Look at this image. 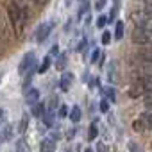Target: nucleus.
Returning a JSON list of instances; mask_svg holds the SVG:
<instances>
[{"label": "nucleus", "mask_w": 152, "mask_h": 152, "mask_svg": "<svg viewBox=\"0 0 152 152\" xmlns=\"http://www.w3.org/2000/svg\"><path fill=\"white\" fill-rule=\"evenodd\" d=\"M7 16H9V22L15 29V34L20 36L25 23H27V9L18 6L16 2H9L7 4Z\"/></svg>", "instance_id": "obj_1"}, {"label": "nucleus", "mask_w": 152, "mask_h": 152, "mask_svg": "<svg viewBox=\"0 0 152 152\" xmlns=\"http://www.w3.org/2000/svg\"><path fill=\"white\" fill-rule=\"evenodd\" d=\"M84 152H93V148H86V150H84Z\"/></svg>", "instance_id": "obj_38"}, {"label": "nucleus", "mask_w": 152, "mask_h": 152, "mask_svg": "<svg viewBox=\"0 0 152 152\" xmlns=\"http://www.w3.org/2000/svg\"><path fill=\"white\" fill-rule=\"evenodd\" d=\"M107 109H109V104H107V100H102V102H100V111H102V113H106Z\"/></svg>", "instance_id": "obj_30"}, {"label": "nucleus", "mask_w": 152, "mask_h": 152, "mask_svg": "<svg viewBox=\"0 0 152 152\" xmlns=\"http://www.w3.org/2000/svg\"><path fill=\"white\" fill-rule=\"evenodd\" d=\"M66 115H68V107H66V106H61V107H59V116L64 118Z\"/></svg>", "instance_id": "obj_31"}, {"label": "nucleus", "mask_w": 152, "mask_h": 152, "mask_svg": "<svg viewBox=\"0 0 152 152\" xmlns=\"http://www.w3.org/2000/svg\"><path fill=\"white\" fill-rule=\"evenodd\" d=\"M36 68V56L34 52H27L23 56V59L20 61V66H18V72L22 77H27V75H31Z\"/></svg>", "instance_id": "obj_3"}, {"label": "nucleus", "mask_w": 152, "mask_h": 152, "mask_svg": "<svg viewBox=\"0 0 152 152\" xmlns=\"http://www.w3.org/2000/svg\"><path fill=\"white\" fill-rule=\"evenodd\" d=\"M97 148H99V152H109V150H107V147H106V143H102V141H100V143H97Z\"/></svg>", "instance_id": "obj_32"}, {"label": "nucleus", "mask_w": 152, "mask_h": 152, "mask_svg": "<svg viewBox=\"0 0 152 152\" xmlns=\"http://www.w3.org/2000/svg\"><path fill=\"white\" fill-rule=\"evenodd\" d=\"M43 113H45V107H43L41 102H38V104L32 106V115L34 116H43Z\"/></svg>", "instance_id": "obj_17"}, {"label": "nucleus", "mask_w": 152, "mask_h": 152, "mask_svg": "<svg viewBox=\"0 0 152 152\" xmlns=\"http://www.w3.org/2000/svg\"><path fill=\"white\" fill-rule=\"evenodd\" d=\"M57 56H59V48H57V45H54V47L50 48V52H48V57L54 59V57H57Z\"/></svg>", "instance_id": "obj_26"}, {"label": "nucleus", "mask_w": 152, "mask_h": 152, "mask_svg": "<svg viewBox=\"0 0 152 152\" xmlns=\"http://www.w3.org/2000/svg\"><path fill=\"white\" fill-rule=\"evenodd\" d=\"M100 39H102V45H109V43H111V32L104 31V32H102V38H100Z\"/></svg>", "instance_id": "obj_24"}, {"label": "nucleus", "mask_w": 152, "mask_h": 152, "mask_svg": "<svg viewBox=\"0 0 152 152\" xmlns=\"http://www.w3.org/2000/svg\"><path fill=\"white\" fill-rule=\"evenodd\" d=\"M16 152H25V141L23 140L16 141Z\"/></svg>", "instance_id": "obj_27"}, {"label": "nucleus", "mask_w": 152, "mask_h": 152, "mask_svg": "<svg viewBox=\"0 0 152 152\" xmlns=\"http://www.w3.org/2000/svg\"><path fill=\"white\" fill-rule=\"evenodd\" d=\"M86 11H88V4L84 2V4H83V7L79 9V16H84V15H86Z\"/></svg>", "instance_id": "obj_33"}, {"label": "nucleus", "mask_w": 152, "mask_h": 152, "mask_svg": "<svg viewBox=\"0 0 152 152\" xmlns=\"http://www.w3.org/2000/svg\"><path fill=\"white\" fill-rule=\"evenodd\" d=\"M4 120H6V111H4V109H0V125L4 124Z\"/></svg>", "instance_id": "obj_36"}, {"label": "nucleus", "mask_w": 152, "mask_h": 152, "mask_svg": "<svg viewBox=\"0 0 152 152\" xmlns=\"http://www.w3.org/2000/svg\"><path fill=\"white\" fill-rule=\"evenodd\" d=\"M64 66H66V52L59 54L57 56V61H56V68L57 70H64Z\"/></svg>", "instance_id": "obj_15"}, {"label": "nucleus", "mask_w": 152, "mask_h": 152, "mask_svg": "<svg viewBox=\"0 0 152 152\" xmlns=\"http://www.w3.org/2000/svg\"><path fill=\"white\" fill-rule=\"evenodd\" d=\"M36 2H39V0H36Z\"/></svg>", "instance_id": "obj_39"}, {"label": "nucleus", "mask_w": 152, "mask_h": 152, "mask_svg": "<svg viewBox=\"0 0 152 152\" xmlns=\"http://www.w3.org/2000/svg\"><path fill=\"white\" fill-rule=\"evenodd\" d=\"M107 79H109V83H116V79H118V75H116V63L115 61H111L109 66H107Z\"/></svg>", "instance_id": "obj_11"}, {"label": "nucleus", "mask_w": 152, "mask_h": 152, "mask_svg": "<svg viewBox=\"0 0 152 152\" xmlns=\"http://www.w3.org/2000/svg\"><path fill=\"white\" fill-rule=\"evenodd\" d=\"M50 63H52V59L47 56V57L43 59V63H41V66H39V70H38V72H39V73H45V72L50 68Z\"/></svg>", "instance_id": "obj_21"}, {"label": "nucleus", "mask_w": 152, "mask_h": 152, "mask_svg": "<svg viewBox=\"0 0 152 152\" xmlns=\"http://www.w3.org/2000/svg\"><path fill=\"white\" fill-rule=\"evenodd\" d=\"M132 129L138 132H147L152 129V111H145L141 113L134 122H132Z\"/></svg>", "instance_id": "obj_4"}, {"label": "nucleus", "mask_w": 152, "mask_h": 152, "mask_svg": "<svg viewBox=\"0 0 152 152\" xmlns=\"http://www.w3.org/2000/svg\"><path fill=\"white\" fill-rule=\"evenodd\" d=\"M145 102H147V104H148V106H150V104H152V91H150V93H147V95H145Z\"/></svg>", "instance_id": "obj_35"}, {"label": "nucleus", "mask_w": 152, "mask_h": 152, "mask_svg": "<svg viewBox=\"0 0 152 152\" xmlns=\"http://www.w3.org/2000/svg\"><path fill=\"white\" fill-rule=\"evenodd\" d=\"M59 84H61V90H63V91H68V90L72 88V84H73V73H72V72H64V73L61 75Z\"/></svg>", "instance_id": "obj_8"}, {"label": "nucleus", "mask_w": 152, "mask_h": 152, "mask_svg": "<svg viewBox=\"0 0 152 152\" xmlns=\"http://www.w3.org/2000/svg\"><path fill=\"white\" fill-rule=\"evenodd\" d=\"M41 118H43V122H45L47 127H52V124H54V109H47Z\"/></svg>", "instance_id": "obj_14"}, {"label": "nucleus", "mask_w": 152, "mask_h": 152, "mask_svg": "<svg viewBox=\"0 0 152 152\" xmlns=\"http://www.w3.org/2000/svg\"><path fill=\"white\" fill-rule=\"evenodd\" d=\"M131 39L134 45H152V27H134Z\"/></svg>", "instance_id": "obj_2"}, {"label": "nucleus", "mask_w": 152, "mask_h": 152, "mask_svg": "<svg viewBox=\"0 0 152 152\" xmlns=\"http://www.w3.org/2000/svg\"><path fill=\"white\" fill-rule=\"evenodd\" d=\"M127 147H129V150H131V152H145V148H143L141 145H138L136 141H129V143H127Z\"/></svg>", "instance_id": "obj_22"}, {"label": "nucleus", "mask_w": 152, "mask_h": 152, "mask_svg": "<svg viewBox=\"0 0 152 152\" xmlns=\"http://www.w3.org/2000/svg\"><path fill=\"white\" fill-rule=\"evenodd\" d=\"M39 147H41V152H54L56 150V140L54 138H45Z\"/></svg>", "instance_id": "obj_10"}, {"label": "nucleus", "mask_w": 152, "mask_h": 152, "mask_svg": "<svg viewBox=\"0 0 152 152\" xmlns=\"http://www.w3.org/2000/svg\"><path fill=\"white\" fill-rule=\"evenodd\" d=\"M50 31H52V23H50V22H45V23H41V25L38 27L36 34H34L36 41H38V43H43V41H45V39L48 38Z\"/></svg>", "instance_id": "obj_7"}, {"label": "nucleus", "mask_w": 152, "mask_h": 152, "mask_svg": "<svg viewBox=\"0 0 152 152\" xmlns=\"http://www.w3.org/2000/svg\"><path fill=\"white\" fill-rule=\"evenodd\" d=\"M86 45H88V41H86V38H83V39H81V43H79V47H77V50H79V52H83V50L86 48Z\"/></svg>", "instance_id": "obj_29"}, {"label": "nucleus", "mask_w": 152, "mask_h": 152, "mask_svg": "<svg viewBox=\"0 0 152 152\" xmlns=\"http://www.w3.org/2000/svg\"><path fill=\"white\" fill-rule=\"evenodd\" d=\"M104 6H106V0H97V4H95V7H97L99 11H100V9H102Z\"/></svg>", "instance_id": "obj_34"}, {"label": "nucleus", "mask_w": 152, "mask_h": 152, "mask_svg": "<svg viewBox=\"0 0 152 152\" xmlns=\"http://www.w3.org/2000/svg\"><path fill=\"white\" fill-rule=\"evenodd\" d=\"M134 59L141 61V63H148L152 64V45H141L134 56Z\"/></svg>", "instance_id": "obj_6"}, {"label": "nucleus", "mask_w": 152, "mask_h": 152, "mask_svg": "<svg viewBox=\"0 0 152 152\" xmlns=\"http://www.w3.org/2000/svg\"><path fill=\"white\" fill-rule=\"evenodd\" d=\"M115 38L122 39L124 38V22H116V31H115Z\"/></svg>", "instance_id": "obj_20"}, {"label": "nucleus", "mask_w": 152, "mask_h": 152, "mask_svg": "<svg viewBox=\"0 0 152 152\" xmlns=\"http://www.w3.org/2000/svg\"><path fill=\"white\" fill-rule=\"evenodd\" d=\"M116 11H118L116 7H113V9H111V13H109V16H107V22H109V23H111V22H115V18H116Z\"/></svg>", "instance_id": "obj_28"}, {"label": "nucleus", "mask_w": 152, "mask_h": 152, "mask_svg": "<svg viewBox=\"0 0 152 152\" xmlns=\"http://www.w3.org/2000/svg\"><path fill=\"white\" fill-rule=\"evenodd\" d=\"M97 134H99V127H97V124L93 122V124L90 125V132H88V140H90V141H93V140L97 138Z\"/></svg>", "instance_id": "obj_18"}, {"label": "nucleus", "mask_w": 152, "mask_h": 152, "mask_svg": "<svg viewBox=\"0 0 152 152\" xmlns=\"http://www.w3.org/2000/svg\"><path fill=\"white\" fill-rule=\"evenodd\" d=\"M145 93H147V75H145V77H138L129 86V97L131 99H138V97H141Z\"/></svg>", "instance_id": "obj_5"}, {"label": "nucleus", "mask_w": 152, "mask_h": 152, "mask_svg": "<svg viewBox=\"0 0 152 152\" xmlns=\"http://www.w3.org/2000/svg\"><path fill=\"white\" fill-rule=\"evenodd\" d=\"M104 97H106V100H109V102H116V93H115L113 88H106V90H104Z\"/></svg>", "instance_id": "obj_16"}, {"label": "nucleus", "mask_w": 152, "mask_h": 152, "mask_svg": "<svg viewBox=\"0 0 152 152\" xmlns=\"http://www.w3.org/2000/svg\"><path fill=\"white\" fill-rule=\"evenodd\" d=\"M13 136V127L11 125H6L2 131H0V143H4V141H7L9 138Z\"/></svg>", "instance_id": "obj_13"}, {"label": "nucleus", "mask_w": 152, "mask_h": 152, "mask_svg": "<svg viewBox=\"0 0 152 152\" xmlns=\"http://www.w3.org/2000/svg\"><path fill=\"white\" fill-rule=\"evenodd\" d=\"M90 84H91L90 88H99V79H97V77H95V79H91V83H90Z\"/></svg>", "instance_id": "obj_37"}, {"label": "nucleus", "mask_w": 152, "mask_h": 152, "mask_svg": "<svg viewBox=\"0 0 152 152\" xmlns=\"http://www.w3.org/2000/svg\"><path fill=\"white\" fill-rule=\"evenodd\" d=\"M25 102H27L29 106L38 104V102H39V91H38V90H27V91H25Z\"/></svg>", "instance_id": "obj_9"}, {"label": "nucleus", "mask_w": 152, "mask_h": 152, "mask_svg": "<svg viewBox=\"0 0 152 152\" xmlns=\"http://www.w3.org/2000/svg\"><path fill=\"white\" fill-rule=\"evenodd\" d=\"M81 116H83L81 107H79V106H73V107H72V111H70V120H72L73 124H77V122L81 120Z\"/></svg>", "instance_id": "obj_12"}, {"label": "nucleus", "mask_w": 152, "mask_h": 152, "mask_svg": "<svg viewBox=\"0 0 152 152\" xmlns=\"http://www.w3.org/2000/svg\"><path fill=\"white\" fill-rule=\"evenodd\" d=\"M100 57H102L100 50H99V48H95V50L91 52V57H90V61H91V63H97V61H100Z\"/></svg>", "instance_id": "obj_23"}, {"label": "nucleus", "mask_w": 152, "mask_h": 152, "mask_svg": "<svg viewBox=\"0 0 152 152\" xmlns=\"http://www.w3.org/2000/svg\"><path fill=\"white\" fill-rule=\"evenodd\" d=\"M106 23H107V16H100V18L97 20V27H99V29H104Z\"/></svg>", "instance_id": "obj_25"}, {"label": "nucleus", "mask_w": 152, "mask_h": 152, "mask_svg": "<svg viewBox=\"0 0 152 152\" xmlns=\"http://www.w3.org/2000/svg\"><path fill=\"white\" fill-rule=\"evenodd\" d=\"M27 125H29V116H27V115H23V118L20 120V125H18V132H22V134H23V132L27 131Z\"/></svg>", "instance_id": "obj_19"}]
</instances>
